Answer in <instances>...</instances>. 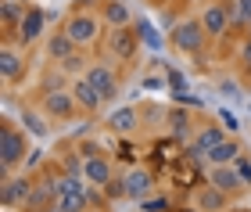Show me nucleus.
<instances>
[{"mask_svg":"<svg viewBox=\"0 0 251 212\" xmlns=\"http://www.w3.org/2000/svg\"><path fill=\"white\" fill-rule=\"evenodd\" d=\"M25 133H18V130H11L4 126V133H0V165H4V173H11L15 165L25 159Z\"/></svg>","mask_w":251,"mask_h":212,"instance_id":"nucleus-1","label":"nucleus"},{"mask_svg":"<svg viewBox=\"0 0 251 212\" xmlns=\"http://www.w3.org/2000/svg\"><path fill=\"white\" fill-rule=\"evenodd\" d=\"M230 22H237V4H208L201 11V26L208 36H223Z\"/></svg>","mask_w":251,"mask_h":212,"instance_id":"nucleus-2","label":"nucleus"},{"mask_svg":"<svg viewBox=\"0 0 251 212\" xmlns=\"http://www.w3.org/2000/svg\"><path fill=\"white\" fill-rule=\"evenodd\" d=\"M204 26L201 22H179V26L173 29V47L176 51H183V54H198L204 47Z\"/></svg>","mask_w":251,"mask_h":212,"instance_id":"nucleus-3","label":"nucleus"},{"mask_svg":"<svg viewBox=\"0 0 251 212\" xmlns=\"http://www.w3.org/2000/svg\"><path fill=\"white\" fill-rule=\"evenodd\" d=\"M65 32L72 36L75 47H86V43H94V40H97L100 26H97V18H94V15H72V18H68V26H65Z\"/></svg>","mask_w":251,"mask_h":212,"instance_id":"nucleus-4","label":"nucleus"},{"mask_svg":"<svg viewBox=\"0 0 251 212\" xmlns=\"http://www.w3.org/2000/svg\"><path fill=\"white\" fill-rule=\"evenodd\" d=\"M208 184H215V187H219V191H226V194H233V191H241L248 180L241 176V169H237V165H212Z\"/></svg>","mask_w":251,"mask_h":212,"instance_id":"nucleus-5","label":"nucleus"},{"mask_svg":"<svg viewBox=\"0 0 251 212\" xmlns=\"http://www.w3.org/2000/svg\"><path fill=\"white\" fill-rule=\"evenodd\" d=\"M83 76L97 86L100 94H104V101H111V97L119 94V80H115V72H111L108 65H90V69H86Z\"/></svg>","mask_w":251,"mask_h":212,"instance_id":"nucleus-6","label":"nucleus"},{"mask_svg":"<svg viewBox=\"0 0 251 212\" xmlns=\"http://www.w3.org/2000/svg\"><path fill=\"white\" fill-rule=\"evenodd\" d=\"M75 94L72 90H50L47 97H43V108H47V115H54V119H68V115H72V111H75Z\"/></svg>","mask_w":251,"mask_h":212,"instance_id":"nucleus-7","label":"nucleus"},{"mask_svg":"<svg viewBox=\"0 0 251 212\" xmlns=\"http://www.w3.org/2000/svg\"><path fill=\"white\" fill-rule=\"evenodd\" d=\"M83 176L97 187H108L111 184V162L100 159V155H90V159H83Z\"/></svg>","mask_w":251,"mask_h":212,"instance_id":"nucleus-8","label":"nucleus"},{"mask_svg":"<svg viewBox=\"0 0 251 212\" xmlns=\"http://www.w3.org/2000/svg\"><path fill=\"white\" fill-rule=\"evenodd\" d=\"M108 43H111V54H119V58H133L140 36H133L129 26H119V29H111V40Z\"/></svg>","mask_w":251,"mask_h":212,"instance_id":"nucleus-9","label":"nucleus"},{"mask_svg":"<svg viewBox=\"0 0 251 212\" xmlns=\"http://www.w3.org/2000/svg\"><path fill=\"white\" fill-rule=\"evenodd\" d=\"M219 140H226L219 126H212V130H201L198 137H194V144H190V162H198V159H208V151H212Z\"/></svg>","mask_w":251,"mask_h":212,"instance_id":"nucleus-10","label":"nucleus"},{"mask_svg":"<svg viewBox=\"0 0 251 212\" xmlns=\"http://www.w3.org/2000/svg\"><path fill=\"white\" fill-rule=\"evenodd\" d=\"M72 94H75V101L83 105L86 111H97L100 105H104V94H100L97 86H94V83L86 80V76H83V80H75V86H72Z\"/></svg>","mask_w":251,"mask_h":212,"instance_id":"nucleus-11","label":"nucleus"},{"mask_svg":"<svg viewBox=\"0 0 251 212\" xmlns=\"http://www.w3.org/2000/svg\"><path fill=\"white\" fill-rule=\"evenodd\" d=\"M86 202H90L86 191H54L50 209H54V212H83Z\"/></svg>","mask_w":251,"mask_h":212,"instance_id":"nucleus-12","label":"nucleus"},{"mask_svg":"<svg viewBox=\"0 0 251 212\" xmlns=\"http://www.w3.org/2000/svg\"><path fill=\"white\" fill-rule=\"evenodd\" d=\"M29 194H32V184L25 180V176H15V180H11L7 176V184H4V205L11 209V205H25L29 202Z\"/></svg>","mask_w":251,"mask_h":212,"instance_id":"nucleus-13","label":"nucleus"},{"mask_svg":"<svg viewBox=\"0 0 251 212\" xmlns=\"http://www.w3.org/2000/svg\"><path fill=\"white\" fill-rule=\"evenodd\" d=\"M151 184H154V180H151V173H147V169H133L129 176H126V194L144 202V198L151 194Z\"/></svg>","mask_w":251,"mask_h":212,"instance_id":"nucleus-14","label":"nucleus"},{"mask_svg":"<svg viewBox=\"0 0 251 212\" xmlns=\"http://www.w3.org/2000/svg\"><path fill=\"white\" fill-rule=\"evenodd\" d=\"M237 155H241V144H237V140H219V144L208 151V162H212V165H233Z\"/></svg>","mask_w":251,"mask_h":212,"instance_id":"nucleus-15","label":"nucleus"},{"mask_svg":"<svg viewBox=\"0 0 251 212\" xmlns=\"http://www.w3.org/2000/svg\"><path fill=\"white\" fill-rule=\"evenodd\" d=\"M198 205H201L204 212H223V209H226V191H219L215 184L201 187V191H198Z\"/></svg>","mask_w":251,"mask_h":212,"instance_id":"nucleus-16","label":"nucleus"},{"mask_svg":"<svg viewBox=\"0 0 251 212\" xmlns=\"http://www.w3.org/2000/svg\"><path fill=\"white\" fill-rule=\"evenodd\" d=\"M18 32H22V36H18L22 43H32V40H36L40 32H43V15L29 7V11H25V18L18 22Z\"/></svg>","mask_w":251,"mask_h":212,"instance_id":"nucleus-17","label":"nucleus"},{"mask_svg":"<svg viewBox=\"0 0 251 212\" xmlns=\"http://www.w3.org/2000/svg\"><path fill=\"white\" fill-rule=\"evenodd\" d=\"M22 69H25V61H22V54L15 47H4L0 51V72H4V80H18Z\"/></svg>","mask_w":251,"mask_h":212,"instance_id":"nucleus-18","label":"nucleus"},{"mask_svg":"<svg viewBox=\"0 0 251 212\" xmlns=\"http://www.w3.org/2000/svg\"><path fill=\"white\" fill-rule=\"evenodd\" d=\"M75 51H79V47L72 43V36H68V32H58V36L47 40V54H50L54 61H65L68 54H75Z\"/></svg>","mask_w":251,"mask_h":212,"instance_id":"nucleus-19","label":"nucleus"},{"mask_svg":"<svg viewBox=\"0 0 251 212\" xmlns=\"http://www.w3.org/2000/svg\"><path fill=\"white\" fill-rule=\"evenodd\" d=\"M108 126L115 130V133H133V126H136V111H133V108L111 111V115H108Z\"/></svg>","mask_w":251,"mask_h":212,"instance_id":"nucleus-20","label":"nucleus"},{"mask_svg":"<svg viewBox=\"0 0 251 212\" xmlns=\"http://www.w3.org/2000/svg\"><path fill=\"white\" fill-rule=\"evenodd\" d=\"M104 22L111 29H119V26H129V7L119 4V0H111V4H104Z\"/></svg>","mask_w":251,"mask_h":212,"instance_id":"nucleus-21","label":"nucleus"},{"mask_svg":"<svg viewBox=\"0 0 251 212\" xmlns=\"http://www.w3.org/2000/svg\"><path fill=\"white\" fill-rule=\"evenodd\" d=\"M22 122H25V130L32 133V137H47V133H50L47 126H43V119L36 115V111H25V115H22Z\"/></svg>","mask_w":251,"mask_h":212,"instance_id":"nucleus-22","label":"nucleus"},{"mask_svg":"<svg viewBox=\"0 0 251 212\" xmlns=\"http://www.w3.org/2000/svg\"><path fill=\"white\" fill-rule=\"evenodd\" d=\"M25 11H29V7H22V4H15V0H7V4H4V26H15V22H22V18H25Z\"/></svg>","mask_w":251,"mask_h":212,"instance_id":"nucleus-23","label":"nucleus"},{"mask_svg":"<svg viewBox=\"0 0 251 212\" xmlns=\"http://www.w3.org/2000/svg\"><path fill=\"white\" fill-rule=\"evenodd\" d=\"M58 65H61L65 72H83V65H86V58H83V54L75 51V54H68V58H65V61H58Z\"/></svg>","mask_w":251,"mask_h":212,"instance_id":"nucleus-24","label":"nucleus"},{"mask_svg":"<svg viewBox=\"0 0 251 212\" xmlns=\"http://www.w3.org/2000/svg\"><path fill=\"white\" fill-rule=\"evenodd\" d=\"M140 209L144 212H165L169 202H165V198H147V202H140Z\"/></svg>","mask_w":251,"mask_h":212,"instance_id":"nucleus-25","label":"nucleus"},{"mask_svg":"<svg viewBox=\"0 0 251 212\" xmlns=\"http://www.w3.org/2000/svg\"><path fill=\"white\" fill-rule=\"evenodd\" d=\"M233 4H237V22L248 26V22H251V0H233Z\"/></svg>","mask_w":251,"mask_h":212,"instance_id":"nucleus-26","label":"nucleus"},{"mask_svg":"<svg viewBox=\"0 0 251 212\" xmlns=\"http://www.w3.org/2000/svg\"><path fill=\"white\" fill-rule=\"evenodd\" d=\"M219 119H223V122H226V130H230V133H233V130H237V126H241V122H237V115H233V111H226V108H223V111H219Z\"/></svg>","mask_w":251,"mask_h":212,"instance_id":"nucleus-27","label":"nucleus"},{"mask_svg":"<svg viewBox=\"0 0 251 212\" xmlns=\"http://www.w3.org/2000/svg\"><path fill=\"white\" fill-rule=\"evenodd\" d=\"M140 32H144V40H147V43H151V47H162V40H158V36H154V29H151V26H147V22H144V26H140Z\"/></svg>","mask_w":251,"mask_h":212,"instance_id":"nucleus-28","label":"nucleus"},{"mask_svg":"<svg viewBox=\"0 0 251 212\" xmlns=\"http://www.w3.org/2000/svg\"><path fill=\"white\" fill-rule=\"evenodd\" d=\"M241 61H244L248 69H251V36L244 40V47H241Z\"/></svg>","mask_w":251,"mask_h":212,"instance_id":"nucleus-29","label":"nucleus"},{"mask_svg":"<svg viewBox=\"0 0 251 212\" xmlns=\"http://www.w3.org/2000/svg\"><path fill=\"white\" fill-rule=\"evenodd\" d=\"M40 159H43V151H29V159H25V165H36Z\"/></svg>","mask_w":251,"mask_h":212,"instance_id":"nucleus-30","label":"nucleus"},{"mask_svg":"<svg viewBox=\"0 0 251 212\" xmlns=\"http://www.w3.org/2000/svg\"><path fill=\"white\" fill-rule=\"evenodd\" d=\"M248 36H251V22H248Z\"/></svg>","mask_w":251,"mask_h":212,"instance_id":"nucleus-31","label":"nucleus"}]
</instances>
